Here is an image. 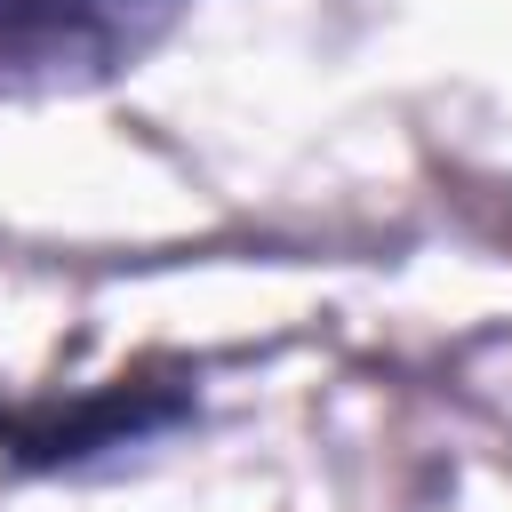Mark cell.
Instances as JSON below:
<instances>
[{
	"label": "cell",
	"instance_id": "6da1fadb",
	"mask_svg": "<svg viewBox=\"0 0 512 512\" xmlns=\"http://www.w3.org/2000/svg\"><path fill=\"white\" fill-rule=\"evenodd\" d=\"M184 0H0V104L120 80Z\"/></svg>",
	"mask_w": 512,
	"mask_h": 512
}]
</instances>
